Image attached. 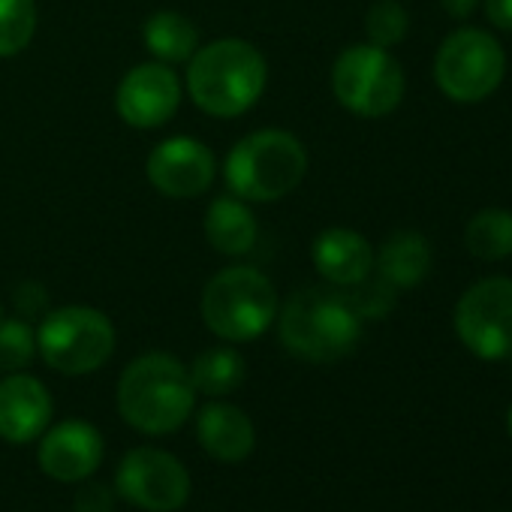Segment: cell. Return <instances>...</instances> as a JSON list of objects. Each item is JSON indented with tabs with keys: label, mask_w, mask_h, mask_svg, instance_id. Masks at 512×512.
Wrapping results in <instances>:
<instances>
[{
	"label": "cell",
	"mask_w": 512,
	"mask_h": 512,
	"mask_svg": "<svg viewBox=\"0 0 512 512\" xmlns=\"http://www.w3.org/2000/svg\"><path fill=\"white\" fill-rule=\"evenodd\" d=\"M184 85L205 115L238 118L260 103L269 85V64L253 43L226 37L193 52Z\"/></svg>",
	"instance_id": "1"
},
{
	"label": "cell",
	"mask_w": 512,
	"mask_h": 512,
	"mask_svg": "<svg viewBox=\"0 0 512 512\" xmlns=\"http://www.w3.org/2000/svg\"><path fill=\"white\" fill-rule=\"evenodd\" d=\"M278 338L302 362L329 365L350 356L362 338V317L335 287H308L278 305Z\"/></svg>",
	"instance_id": "2"
},
{
	"label": "cell",
	"mask_w": 512,
	"mask_h": 512,
	"mask_svg": "<svg viewBox=\"0 0 512 512\" xmlns=\"http://www.w3.org/2000/svg\"><path fill=\"white\" fill-rule=\"evenodd\" d=\"M118 413L121 419L151 437L178 431L196 404L187 365L169 353H145L133 359L118 377Z\"/></svg>",
	"instance_id": "3"
},
{
	"label": "cell",
	"mask_w": 512,
	"mask_h": 512,
	"mask_svg": "<svg viewBox=\"0 0 512 512\" xmlns=\"http://www.w3.org/2000/svg\"><path fill=\"white\" fill-rule=\"evenodd\" d=\"M305 172L308 151L287 130H256L238 139L223 160L226 187L244 202H278L302 184Z\"/></svg>",
	"instance_id": "4"
},
{
	"label": "cell",
	"mask_w": 512,
	"mask_h": 512,
	"mask_svg": "<svg viewBox=\"0 0 512 512\" xmlns=\"http://www.w3.org/2000/svg\"><path fill=\"white\" fill-rule=\"evenodd\" d=\"M275 284L250 266H229L217 272L202 290V320L211 335L229 344L256 341L278 317Z\"/></svg>",
	"instance_id": "5"
},
{
	"label": "cell",
	"mask_w": 512,
	"mask_h": 512,
	"mask_svg": "<svg viewBox=\"0 0 512 512\" xmlns=\"http://www.w3.org/2000/svg\"><path fill=\"white\" fill-rule=\"evenodd\" d=\"M37 353L58 374H94L115 353V326L103 311L88 305L55 308L37 326Z\"/></svg>",
	"instance_id": "6"
},
{
	"label": "cell",
	"mask_w": 512,
	"mask_h": 512,
	"mask_svg": "<svg viewBox=\"0 0 512 512\" xmlns=\"http://www.w3.org/2000/svg\"><path fill=\"white\" fill-rule=\"evenodd\" d=\"M404 70L389 49L359 43L344 49L332 64L335 100L362 118H383L404 100Z\"/></svg>",
	"instance_id": "7"
},
{
	"label": "cell",
	"mask_w": 512,
	"mask_h": 512,
	"mask_svg": "<svg viewBox=\"0 0 512 512\" xmlns=\"http://www.w3.org/2000/svg\"><path fill=\"white\" fill-rule=\"evenodd\" d=\"M506 73V55L488 31L461 28L449 34L434 58L437 88L455 103H479L491 97Z\"/></svg>",
	"instance_id": "8"
},
{
	"label": "cell",
	"mask_w": 512,
	"mask_h": 512,
	"mask_svg": "<svg viewBox=\"0 0 512 512\" xmlns=\"http://www.w3.org/2000/svg\"><path fill=\"white\" fill-rule=\"evenodd\" d=\"M115 494L145 512H175L190 497V473L172 452L136 446L118 464Z\"/></svg>",
	"instance_id": "9"
},
{
	"label": "cell",
	"mask_w": 512,
	"mask_h": 512,
	"mask_svg": "<svg viewBox=\"0 0 512 512\" xmlns=\"http://www.w3.org/2000/svg\"><path fill=\"white\" fill-rule=\"evenodd\" d=\"M455 332L479 359H506L512 353V281L482 278L455 308Z\"/></svg>",
	"instance_id": "10"
},
{
	"label": "cell",
	"mask_w": 512,
	"mask_h": 512,
	"mask_svg": "<svg viewBox=\"0 0 512 512\" xmlns=\"http://www.w3.org/2000/svg\"><path fill=\"white\" fill-rule=\"evenodd\" d=\"M145 175L151 187L169 199H196L214 184L217 157L193 136H169L148 154Z\"/></svg>",
	"instance_id": "11"
},
{
	"label": "cell",
	"mask_w": 512,
	"mask_h": 512,
	"mask_svg": "<svg viewBox=\"0 0 512 512\" xmlns=\"http://www.w3.org/2000/svg\"><path fill=\"white\" fill-rule=\"evenodd\" d=\"M181 106V82L169 64L148 61L133 67L115 91V112L133 130L163 127Z\"/></svg>",
	"instance_id": "12"
},
{
	"label": "cell",
	"mask_w": 512,
	"mask_h": 512,
	"mask_svg": "<svg viewBox=\"0 0 512 512\" xmlns=\"http://www.w3.org/2000/svg\"><path fill=\"white\" fill-rule=\"evenodd\" d=\"M103 434L88 419H67L43 431L37 461L49 479L85 482L103 461Z\"/></svg>",
	"instance_id": "13"
},
{
	"label": "cell",
	"mask_w": 512,
	"mask_h": 512,
	"mask_svg": "<svg viewBox=\"0 0 512 512\" xmlns=\"http://www.w3.org/2000/svg\"><path fill=\"white\" fill-rule=\"evenodd\" d=\"M52 413L55 404L43 380L25 371L4 374L0 380V440L22 446L43 437L52 425Z\"/></svg>",
	"instance_id": "14"
},
{
	"label": "cell",
	"mask_w": 512,
	"mask_h": 512,
	"mask_svg": "<svg viewBox=\"0 0 512 512\" xmlns=\"http://www.w3.org/2000/svg\"><path fill=\"white\" fill-rule=\"evenodd\" d=\"M311 260L323 275V281H329L338 290H347L374 272V247L362 232L347 226H332L314 238Z\"/></svg>",
	"instance_id": "15"
},
{
	"label": "cell",
	"mask_w": 512,
	"mask_h": 512,
	"mask_svg": "<svg viewBox=\"0 0 512 512\" xmlns=\"http://www.w3.org/2000/svg\"><path fill=\"white\" fill-rule=\"evenodd\" d=\"M196 437L199 446L223 464L244 461L256 446V431L250 416L226 401H211L196 416Z\"/></svg>",
	"instance_id": "16"
},
{
	"label": "cell",
	"mask_w": 512,
	"mask_h": 512,
	"mask_svg": "<svg viewBox=\"0 0 512 512\" xmlns=\"http://www.w3.org/2000/svg\"><path fill=\"white\" fill-rule=\"evenodd\" d=\"M256 235H260V226H256V214L250 211V202L232 193L211 199L205 211V238L217 253L241 256L256 244Z\"/></svg>",
	"instance_id": "17"
},
{
	"label": "cell",
	"mask_w": 512,
	"mask_h": 512,
	"mask_svg": "<svg viewBox=\"0 0 512 512\" xmlns=\"http://www.w3.org/2000/svg\"><path fill=\"white\" fill-rule=\"evenodd\" d=\"M374 263L386 284H392L395 290H410L422 284L431 269V247L425 235L401 229L380 244V250L374 253Z\"/></svg>",
	"instance_id": "18"
},
{
	"label": "cell",
	"mask_w": 512,
	"mask_h": 512,
	"mask_svg": "<svg viewBox=\"0 0 512 512\" xmlns=\"http://www.w3.org/2000/svg\"><path fill=\"white\" fill-rule=\"evenodd\" d=\"M142 43L160 64H187L193 52L199 49V31L196 25L172 10H160L145 19L142 25Z\"/></svg>",
	"instance_id": "19"
},
{
	"label": "cell",
	"mask_w": 512,
	"mask_h": 512,
	"mask_svg": "<svg viewBox=\"0 0 512 512\" xmlns=\"http://www.w3.org/2000/svg\"><path fill=\"white\" fill-rule=\"evenodd\" d=\"M187 374L196 392L208 398H223V395H232L244 383L247 365L241 353L232 347H208L190 362Z\"/></svg>",
	"instance_id": "20"
},
{
	"label": "cell",
	"mask_w": 512,
	"mask_h": 512,
	"mask_svg": "<svg viewBox=\"0 0 512 512\" xmlns=\"http://www.w3.org/2000/svg\"><path fill=\"white\" fill-rule=\"evenodd\" d=\"M464 244L473 256H479L485 263L509 256L512 253V211L485 208L473 214L464 229Z\"/></svg>",
	"instance_id": "21"
},
{
	"label": "cell",
	"mask_w": 512,
	"mask_h": 512,
	"mask_svg": "<svg viewBox=\"0 0 512 512\" xmlns=\"http://www.w3.org/2000/svg\"><path fill=\"white\" fill-rule=\"evenodd\" d=\"M37 34V0H0V58L22 55Z\"/></svg>",
	"instance_id": "22"
},
{
	"label": "cell",
	"mask_w": 512,
	"mask_h": 512,
	"mask_svg": "<svg viewBox=\"0 0 512 512\" xmlns=\"http://www.w3.org/2000/svg\"><path fill=\"white\" fill-rule=\"evenodd\" d=\"M37 356V329L31 320H0V374L25 371Z\"/></svg>",
	"instance_id": "23"
},
{
	"label": "cell",
	"mask_w": 512,
	"mask_h": 512,
	"mask_svg": "<svg viewBox=\"0 0 512 512\" xmlns=\"http://www.w3.org/2000/svg\"><path fill=\"white\" fill-rule=\"evenodd\" d=\"M407 31H410V16L395 0H377L365 16V34L371 46L392 49L407 37Z\"/></svg>",
	"instance_id": "24"
},
{
	"label": "cell",
	"mask_w": 512,
	"mask_h": 512,
	"mask_svg": "<svg viewBox=\"0 0 512 512\" xmlns=\"http://www.w3.org/2000/svg\"><path fill=\"white\" fill-rule=\"evenodd\" d=\"M344 296L350 299L353 311L362 320H383L395 308V287L386 284L383 278L371 281V275L365 281H359L356 287H347Z\"/></svg>",
	"instance_id": "25"
},
{
	"label": "cell",
	"mask_w": 512,
	"mask_h": 512,
	"mask_svg": "<svg viewBox=\"0 0 512 512\" xmlns=\"http://www.w3.org/2000/svg\"><path fill=\"white\" fill-rule=\"evenodd\" d=\"M115 491L103 482H88L73 500V512H115Z\"/></svg>",
	"instance_id": "26"
},
{
	"label": "cell",
	"mask_w": 512,
	"mask_h": 512,
	"mask_svg": "<svg viewBox=\"0 0 512 512\" xmlns=\"http://www.w3.org/2000/svg\"><path fill=\"white\" fill-rule=\"evenodd\" d=\"M46 302H49V296H46V290L40 284H22L16 290V311H19L22 320H31V317L43 314Z\"/></svg>",
	"instance_id": "27"
},
{
	"label": "cell",
	"mask_w": 512,
	"mask_h": 512,
	"mask_svg": "<svg viewBox=\"0 0 512 512\" xmlns=\"http://www.w3.org/2000/svg\"><path fill=\"white\" fill-rule=\"evenodd\" d=\"M485 16L497 31L512 34V0H485Z\"/></svg>",
	"instance_id": "28"
},
{
	"label": "cell",
	"mask_w": 512,
	"mask_h": 512,
	"mask_svg": "<svg viewBox=\"0 0 512 512\" xmlns=\"http://www.w3.org/2000/svg\"><path fill=\"white\" fill-rule=\"evenodd\" d=\"M476 4H479V0H440L443 13H449L452 19H467V16H473Z\"/></svg>",
	"instance_id": "29"
},
{
	"label": "cell",
	"mask_w": 512,
	"mask_h": 512,
	"mask_svg": "<svg viewBox=\"0 0 512 512\" xmlns=\"http://www.w3.org/2000/svg\"><path fill=\"white\" fill-rule=\"evenodd\" d=\"M509 431H512V410H509Z\"/></svg>",
	"instance_id": "30"
},
{
	"label": "cell",
	"mask_w": 512,
	"mask_h": 512,
	"mask_svg": "<svg viewBox=\"0 0 512 512\" xmlns=\"http://www.w3.org/2000/svg\"><path fill=\"white\" fill-rule=\"evenodd\" d=\"M0 320H4V308H0Z\"/></svg>",
	"instance_id": "31"
}]
</instances>
